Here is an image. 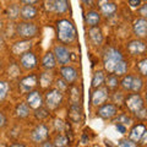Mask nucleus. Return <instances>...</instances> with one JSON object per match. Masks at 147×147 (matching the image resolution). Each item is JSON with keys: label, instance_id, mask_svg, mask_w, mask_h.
Segmentation results:
<instances>
[{"label": "nucleus", "instance_id": "24", "mask_svg": "<svg viewBox=\"0 0 147 147\" xmlns=\"http://www.w3.org/2000/svg\"><path fill=\"white\" fill-rule=\"evenodd\" d=\"M30 107L27 103H18L17 107H16V115L20 118V119H24L27 118L30 115Z\"/></svg>", "mask_w": 147, "mask_h": 147}, {"label": "nucleus", "instance_id": "9", "mask_svg": "<svg viewBox=\"0 0 147 147\" xmlns=\"http://www.w3.org/2000/svg\"><path fill=\"white\" fill-rule=\"evenodd\" d=\"M48 136H49V130L44 124L37 125L33 130H32V134H31L32 140L34 142H37V144H42V142L47 141Z\"/></svg>", "mask_w": 147, "mask_h": 147}, {"label": "nucleus", "instance_id": "1", "mask_svg": "<svg viewBox=\"0 0 147 147\" xmlns=\"http://www.w3.org/2000/svg\"><path fill=\"white\" fill-rule=\"evenodd\" d=\"M58 39L64 44H71L76 39V28L71 21L63 18L57 22Z\"/></svg>", "mask_w": 147, "mask_h": 147}, {"label": "nucleus", "instance_id": "43", "mask_svg": "<svg viewBox=\"0 0 147 147\" xmlns=\"http://www.w3.org/2000/svg\"><path fill=\"white\" fill-rule=\"evenodd\" d=\"M136 117L139 119H141V120H145V119H146V109L142 108L141 110H139V112L136 113Z\"/></svg>", "mask_w": 147, "mask_h": 147}, {"label": "nucleus", "instance_id": "49", "mask_svg": "<svg viewBox=\"0 0 147 147\" xmlns=\"http://www.w3.org/2000/svg\"><path fill=\"white\" fill-rule=\"evenodd\" d=\"M40 147H55L52 142H48V141H44V142H42L40 144Z\"/></svg>", "mask_w": 147, "mask_h": 147}, {"label": "nucleus", "instance_id": "35", "mask_svg": "<svg viewBox=\"0 0 147 147\" xmlns=\"http://www.w3.org/2000/svg\"><path fill=\"white\" fill-rule=\"evenodd\" d=\"M118 147H137V144L129 139H120L117 144Z\"/></svg>", "mask_w": 147, "mask_h": 147}, {"label": "nucleus", "instance_id": "47", "mask_svg": "<svg viewBox=\"0 0 147 147\" xmlns=\"http://www.w3.org/2000/svg\"><path fill=\"white\" fill-rule=\"evenodd\" d=\"M146 139H147V131H145L144 134H142V136H141V139H140V144L141 145H146Z\"/></svg>", "mask_w": 147, "mask_h": 147}, {"label": "nucleus", "instance_id": "52", "mask_svg": "<svg viewBox=\"0 0 147 147\" xmlns=\"http://www.w3.org/2000/svg\"><path fill=\"white\" fill-rule=\"evenodd\" d=\"M1 27H3V21L0 20V30H1Z\"/></svg>", "mask_w": 147, "mask_h": 147}, {"label": "nucleus", "instance_id": "12", "mask_svg": "<svg viewBox=\"0 0 147 147\" xmlns=\"http://www.w3.org/2000/svg\"><path fill=\"white\" fill-rule=\"evenodd\" d=\"M60 74L63 76V80L67 82L69 85L74 84L76 80H77V70L74 66H70V65H64L61 69H60Z\"/></svg>", "mask_w": 147, "mask_h": 147}, {"label": "nucleus", "instance_id": "38", "mask_svg": "<svg viewBox=\"0 0 147 147\" xmlns=\"http://www.w3.org/2000/svg\"><path fill=\"white\" fill-rule=\"evenodd\" d=\"M36 117L42 120V119L48 117V110L47 109H42V107L38 108V109H36Z\"/></svg>", "mask_w": 147, "mask_h": 147}, {"label": "nucleus", "instance_id": "20", "mask_svg": "<svg viewBox=\"0 0 147 147\" xmlns=\"http://www.w3.org/2000/svg\"><path fill=\"white\" fill-rule=\"evenodd\" d=\"M69 118L74 123H79L82 119V109L77 103H72V105L69 109Z\"/></svg>", "mask_w": 147, "mask_h": 147}, {"label": "nucleus", "instance_id": "46", "mask_svg": "<svg viewBox=\"0 0 147 147\" xmlns=\"http://www.w3.org/2000/svg\"><path fill=\"white\" fill-rule=\"evenodd\" d=\"M140 13H141V16L142 17H146L147 16V11H146V5H141V7H140Z\"/></svg>", "mask_w": 147, "mask_h": 147}, {"label": "nucleus", "instance_id": "25", "mask_svg": "<svg viewBox=\"0 0 147 147\" xmlns=\"http://www.w3.org/2000/svg\"><path fill=\"white\" fill-rule=\"evenodd\" d=\"M54 1V11L58 13H65L69 9L67 0H53Z\"/></svg>", "mask_w": 147, "mask_h": 147}, {"label": "nucleus", "instance_id": "22", "mask_svg": "<svg viewBox=\"0 0 147 147\" xmlns=\"http://www.w3.org/2000/svg\"><path fill=\"white\" fill-rule=\"evenodd\" d=\"M42 65L45 70H52L57 65V59H55L54 54L52 52H48L44 54V57L42 59Z\"/></svg>", "mask_w": 147, "mask_h": 147}, {"label": "nucleus", "instance_id": "11", "mask_svg": "<svg viewBox=\"0 0 147 147\" xmlns=\"http://www.w3.org/2000/svg\"><path fill=\"white\" fill-rule=\"evenodd\" d=\"M127 50L129 53L134 57H139L146 52V44L141 39H134L127 43Z\"/></svg>", "mask_w": 147, "mask_h": 147}, {"label": "nucleus", "instance_id": "8", "mask_svg": "<svg viewBox=\"0 0 147 147\" xmlns=\"http://www.w3.org/2000/svg\"><path fill=\"white\" fill-rule=\"evenodd\" d=\"M53 54H54L55 59H57V61L63 66L69 64L71 60V53L69 52V49L66 47H64V45H57V47L54 48Z\"/></svg>", "mask_w": 147, "mask_h": 147}, {"label": "nucleus", "instance_id": "48", "mask_svg": "<svg viewBox=\"0 0 147 147\" xmlns=\"http://www.w3.org/2000/svg\"><path fill=\"white\" fill-rule=\"evenodd\" d=\"M24 4H26V5H33V4H37L39 1V0H21Z\"/></svg>", "mask_w": 147, "mask_h": 147}, {"label": "nucleus", "instance_id": "7", "mask_svg": "<svg viewBox=\"0 0 147 147\" xmlns=\"http://www.w3.org/2000/svg\"><path fill=\"white\" fill-rule=\"evenodd\" d=\"M20 64L25 70H33L37 67V58L33 52L27 50L20 55Z\"/></svg>", "mask_w": 147, "mask_h": 147}, {"label": "nucleus", "instance_id": "27", "mask_svg": "<svg viewBox=\"0 0 147 147\" xmlns=\"http://www.w3.org/2000/svg\"><path fill=\"white\" fill-rule=\"evenodd\" d=\"M39 82H40V85H42L43 88L49 87L50 85H52V82H53V74L50 72L49 70L43 72L42 75H40V77H39Z\"/></svg>", "mask_w": 147, "mask_h": 147}, {"label": "nucleus", "instance_id": "16", "mask_svg": "<svg viewBox=\"0 0 147 147\" xmlns=\"http://www.w3.org/2000/svg\"><path fill=\"white\" fill-rule=\"evenodd\" d=\"M36 85H37V76L34 74H31V75L24 77V79L20 81L21 90L24 92H30L33 87H36Z\"/></svg>", "mask_w": 147, "mask_h": 147}, {"label": "nucleus", "instance_id": "18", "mask_svg": "<svg viewBox=\"0 0 147 147\" xmlns=\"http://www.w3.org/2000/svg\"><path fill=\"white\" fill-rule=\"evenodd\" d=\"M20 16L25 21H31L37 16V9L33 5H24L20 9Z\"/></svg>", "mask_w": 147, "mask_h": 147}, {"label": "nucleus", "instance_id": "23", "mask_svg": "<svg viewBox=\"0 0 147 147\" xmlns=\"http://www.w3.org/2000/svg\"><path fill=\"white\" fill-rule=\"evenodd\" d=\"M85 21H86V24L91 26V27H94V26H97L99 24V21H100V15L97 12V11H88L86 13V16H85Z\"/></svg>", "mask_w": 147, "mask_h": 147}, {"label": "nucleus", "instance_id": "36", "mask_svg": "<svg viewBox=\"0 0 147 147\" xmlns=\"http://www.w3.org/2000/svg\"><path fill=\"white\" fill-rule=\"evenodd\" d=\"M131 84H132V75L125 76L121 81V86L125 91H131Z\"/></svg>", "mask_w": 147, "mask_h": 147}, {"label": "nucleus", "instance_id": "14", "mask_svg": "<svg viewBox=\"0 0 147 147\" xmlns=\"http://www.w3.org/2000/svg\"><path fill=\"white\" fill-rule=\"evenodd\" d=\"M134 33L137 38H146L147 36V20L144 17L137 18L134 22Z\"/></svg>", "mask_w": 147, "mask_h": 147}, {"label": "nucleus", "instance_id": "5", "mask_svg": "<svg viewBox=\"0 0 147 147\" xmlns=\"http://www.w3.org/2000/svg\"><path fill=\"white\" fill-rule=\"evenodd\" d=\"M125 105L131 113L136 114L139 110L144 108V99H142L140 93H132L127 96V98L125 99Z\"/></svg>", "mask_w": 147, "mask_h": 147}, {"label": "nucleus", "instance_id": "4", "mask_svg": "<svg viewBox=\"0 0 147 147\" xmlns=\"http://www.w3.org/2000/svg\"><path fill=\"white\" fill-rule=\"evenodd\" d=\"M44 100H45V105H47L48 109H52V110L57 109L63 102V94H61V92L57 88L50 90L45 93Z\"/></svg>", "mask_w": 147, "mask_h": 147}, {"label": "nucleus", "instance_id": "31", "mask_svg": "<svg viewBox=\"0 0 147 147\" xmlns=\"http://www.w3.org/2000/svg\"><path fill=\"white\" fill-rule=\"evenodd\" d=\"M7 17L10 18V20H16V18L20 16V7L16 4H12L10 5V7L7 9Z\"/></svg>", "mask_w": 147, "mask_h": 147}, {"label": "nucleus", "instance_id": "37", "mask_svg": "<svg viewBox=\"0 0 147 147\" xmlns=\"http://www.w3.org/2000/svg\"><path fill=\"white\" fill-rule=\"evenodd\" d=\"M137 69L142 76H146L147 75V59H142L137 63Z\"/></svg>", "mask_w": 147, "mask_h": 147}, {"label": "nucleus", "instance_id": "51", "mask_svg": "<svg viewBox=\"0 0 147 147\" xmlns=\"http://www.w3.org/2000/svg\"><path fill=\"white\" fill-rule=\"evenodd\" d=\"M10 147H26V146L22 145V144H13V145H11Z\"/></svg>", "mask_w": 147, "mask_h": 147}, {"label": "nucleus", "instance_id": "10", "mask_svg": "<svg viewBox=\"0 0 147 147\" xmlns=\"http://www.w3.org/2000/svg\"><path fill=\"white\" fill-rule=\"evenodd\" d=\"M108 93H109V90L107 87L94 88L93 93H92V104L96 105V107H99V105L104 104V102L108 98Z\"/></svg>", "mask_w": 147, "mask_h": 147}, {"label": "nucleus", "instance_id": "26", "mask_svg": "<svg viewBox=\"0 0 147 147\" xmlns=\"http://www.w3.org/2000/svg\"><path fill=\"white\" fill-rule=\"evenodd\" d=\"M105 76L103 71H96L93 75V79H92V87L93 88H98V87H102V85L104 84Z\"/></svg>", "mask_w": 147, "mask_h": 147}, {"label": "nucleus", "instance_id": "50", "mask_svg": "<svg viewBox=\"0 0 147 147\" xmlns=\"http://www.w3.org/2000/svg\"><path fill=\"white\" fill-rule=\"evenodd\" d=\"M82 3L85 4V5H92V4H93V0H82Z\"/></svg>", "mask_w": 147, "mask_h": 147}, {"label": "nucleus", "instance_id": "6", "mask_svg": "<svg viewBox=\"0 0 147 147\" xmlns=\"http://www.w3.org/2000/svg\"><path fill=\"white\" fill-rule=\"evenodd\" d=\"M118 114V108L115 104L112 103H105L99 105V108L97 109V115L99 118L104 119V120H108V119H113Z\"/></svg>", "mask_w": 147, "mask_h": 147}, {"label": "nucleus", "instance_id": "13", "mask_svg": "<svg viewBox=\"0 0 147 147\" xmlns=\"http://www.w3.org/2000/svg\"><path fill=\"white\" fill-rule=\"evenodd\" d=\"M27 104L31 109H38L43 104V97L39 91H31L27 94Z\"/></svg>", "mask_w": 147, "mask_h": 147}, {"label": "nucleus", "instance_id": "19", "mask_svg": "<svg viewBox=\"0 0 147 147\" xmlns=\"http://www.w3.org/2000/svg\"><path fill=\"white\" fill-rule=\"evenodd\" d=\"M145 131H146V127H145L144 124H137V125H135L131 129V131L129 132V140H131V141H134L137 144Z\"/></svg>", "mask_w": 147, "mask_h": 147}, {"label": "nucleus", "instance_id": "28", "mask_svg": "<svg viewBox=\"0 0 147 147\" xmlns=\"http://www.w3.org/2000/svg\"><path fill=\"white\" fill-rule=\"evenodd\" d=\"M127 71V63L124 60H120L115 66H114V70H113V74L115 76H121V75H125Z\"/></svg>", "mask_w": 147, "mask_h": 147}, {"label": "nucleus", "instance_id": "45", "mask_svg": "<svg viewBox=\"0 0 147 147\" xmlns=\"http://www.w3.org/2000/svg\"><path fill=\"white\" fill-rule=\"evenodd\" d=\"M115 127H117V130L120 132V134H125L126 132V127L124 125H121V124H115Z\"/></svg>", "mask_w": 147, "mask_h": 147}, {"label": "nucleus", "instance_id": "42", "mask_svg": "<svg viewBox=\"0 0 147 147\" xmlns=\"http://www.w3.org/2000/svg\"><path fill=\"white\" fill-rule=\"evenodd\" d=\"M6 123H7L6 117L4 115V113H3V112H0V129L4 127V126H6Z\"/></svg>", "mask_w": 147, "mask_h": 147}, {"label": "nucleus", "instance_id": "34", "mask_svg": "<svg viewBox=\"0 0 147 147\" xmlns=\"http://www.w3.org/2000/svg\"><path fill=\"white\" fill-rule=\"evenodd\" d=\"M9 92V85L6 81H0V102H3L4 99L7 97Z\"/></svg>", "mask_w": 147, "mask_h": 147}, {"label": "nucleus", "instance_id": "39", "mask_svg": "<svg viewBox=\"0 0 147 147\" xmlns=\"http://www.w3.org/2000/svg\"><path fill=\"white\" fill-rule=\"evenodd\" d=\"M57 87H58L57 90H59V91L61 92V90H66L67 88V84L63 79H60V80L57 81Z\"/></svg>", "mask_w": 147, "mask_h": 147}, {"label": "nucleus", "instance_id": "3", "mask_svg": "<svg viewBox=\"0 0 147 147\" xmlns=\"http://www.w3.org/2000/svg\"><path fill=\"white\" fill-rule=\"evenodd\" d=\"M120 60H123V54L119 52L118 49H115V48H108L104 52V55H103L104 69L109 74H113L114 66H115Z\"/></svg>", "mask_w": 147, "mask_h": 147}, {"label": "nucleus", "instance_id": "32", "mask_svg": "<svg viewBox=\"0 0 147 147\" xmlns=\"http://www.w3.org/2000/svg\"><path fill=\"white\" fill-rule=\"evenodd\" d=\"M55 147H67L69 146V140L65 135H58L55 137L54 140V144H53Z\"/></svg>", "mask_w": 147, "mask_h": 147}, {"label": "nucleus", "instance_id": "40", "mask_svg": "<svg viewBox=\"0 0 147 147\" xmlns=\"http://www.w3.org/2000/svg\"><path fill=\"white\" fill-rule=\"evenodd\" d=\"M54 125H55V129L59 130V132H61L64 130V123H63V120H60V119H57V120L54 121Z\"/></svg>", "mask_w": 147, "mask_h": 147}, {"label": "nucleus", "instance_id": "21", "mask_svg": "<svg viewBox=\"0 0 147 147\" xmlns=\"http://www.w3.org/2000/svg\"><path fill=\"white\" fill-rule=\"evenodd\" d=\"M32 47V43L30 42V40L27 39H24V40H20V42H16L15 44H13L12 47V52L17 54V55H21L22 53L27 52V50H30V48Z\"/></svg>", "mask_w": 147, "mask_h": 147}, {"label": "nucleus", "instance_id": "29", "mask_svg": "<svg viewBox=\"0 0 147 147\" xmlns=\"http://www.w3.org/2000/svg\"><path fill=\"white\" fill-rule=\"evenodd\" d=\"M144 87V80L140 76H132V84H131V91H134L135 93H139Z\"/></svg>", "mask_w": 147, "mask_h": 147}, {"label": "nucleus", "instance_id": "15", "mask_svg": "<svg viewBox=\"0 0 147 147\" xmlns=\"http://www.w3.org/2000/svg\"><path fill=\"white\" fill-rule=\"evenodd\" d=\"M98 5L100 9V12L103 13L104 16H112L113 13H115L117 11V5L109 0H99Z\"/></svg>", "mask_w": 147, "mask_h": 147}, {"label": "nucleus", "instance_id": "17", "mask_svg": "<svg viewBox=\"0 0 147 147\" xmlns=\"http://www.w3.org/2000/svg\"><path fill=\"white\" fill-rule=\"evenodd\" d=\"M88 37L91 39V42L93 43L94 45H100L103 43V34H102V31H100L99 27L94 26V27H91L88 30Z\"/></svg>", "mask_w": 147, "mask_h": 147}, {"label": "nucleus", "instance_id": "2", "mask_svg": "<svg viewBox=\"0 0 147 147\" xmlns=\"http://www.w3.org/2000/svg\"><path fill=\"white\" fill-rule=\"evenodd\" d=\"M16 34L21 37L22 39L30 40L38 36V27L31 21H24L17 24L16 26Z\"/></svg>", "mask_w": 147, "mask_h": 147}, {"label": "nucleus", "instance_id": "44", "mask_svg": "<svg viewBox=\"0 0 147 147\" xmlns=\"http://www.w3.org/2000/svg\"><path fill=\"white\" fill-rule=\"evenodd\" d=\"M45 7H47V10L54 11V1L53 0H48V1L45 3Z\"/></svg>", "mask_w": 147, "mask_h": 147}, {"label": "nucleus", "instance_id": "41", "mask_svg": "<svg viewBox=\"0 0 147 147\" xmlns=\"http://www.w3.org/2000/svg\"><path fill=\"white\" fill-rule=\"evenodd\" d=\"M129 5L132 9H139L141 6V0H129Z\"/></svg>", "mask_w": 147, "mask_h": 147}, {"label": "nucleus", "instance_id": "30", "mask_svg": "<svg viewBox=\"0 0 147 147\" xmlns=\"http://www.w3.org/2000/svg\"><path fill=\"white\" fill-rule=\"evenodd\" d=\"M104 82H105V85H107L108 90H115L117 87L119 86L118 76H115V75H109L107 79L104 80Z\"/></svg>", "mask_w": 147, "mask_h": 147}, {"label": "nucleus", "instance_id": "33", "mask_svg": "<svg viewBox=\"0 0 147 147\" xmlns=\"http://www.w3.org/2000/svg\"><path fill=\"white\" fill-rule=\"evenodd\" d=\"M114 123L115 124H121V125L124 126H129V125H131V123H132V119L130 117H127L125 115V114H121V115H119L118 118L114 119Z\"/></svg>", "mask_w": 147, "mask_h": 147}]
</instances>
